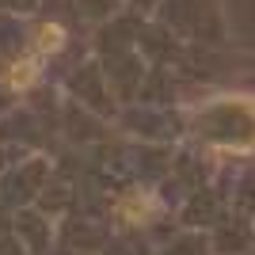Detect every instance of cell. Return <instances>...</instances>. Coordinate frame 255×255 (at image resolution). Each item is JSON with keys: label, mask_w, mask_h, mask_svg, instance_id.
Here are the masks:
<instances>
[{"label": "cell", "mask_w": 255, "mask_h": 255, "mask_svg": "<svg viewBox=\"0 0 255 255\" xmlns=\"http://www.w3.org/2000/svg\"><path fill=\"white\" fill-rule=\"evenodd\" d=\"M156 210V202H152L145 191H133V194H126L122 202L115 206V213L122 217V221H133V225H141V221H149V213Z\"/></svg>", "instance_id": "obj_1"}, {"label": "cell", "mask_w": 255, "mask_h": 255, "mask_svg": "<svg viewBox=\"0 0 255 255\" xmlns=\"http://www.w3.org/2000/svg\"><path fill=\"white\" fill-rule=\"evenodd\" d=\"M34 80H38V61H34V57H23V61H15L8 73H4V84H8L11 92H27Z\"/></svg>", "instance_id": "obj_2"}, {"label": "cell", "mask_w": 255, "mask_h": 255, "mask_svg": "<svg viewBox=\"0 0 255 255\" xmlns=\"http://www.w3.org/2000/svg\"><path fill=\"white\" fill-rule=\"evenodd\" d=\"M61 42H65V31L57 27V23H46V27H38V31H34V50H38V53L61 50Z\"/></svg>", "instance_id": "obj_3"}]
</instances>
